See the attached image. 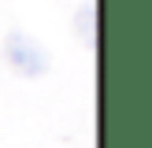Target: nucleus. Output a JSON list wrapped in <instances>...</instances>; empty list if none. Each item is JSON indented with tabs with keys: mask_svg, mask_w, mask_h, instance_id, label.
Instances as JSON below:
<instances>
[{
	"mask_svg": "<svg viewBox=\"0 0 152 148\" xmlns=\"http://www.w3.org/2000/svg\"><path fill=\"white\" fill-rule=\"evenodd\" d=\"M4 59L11 63V70L26 74V78H37V74L48 70V56H45V48L26 33V30H11V33H7V41H4Z\"/></svg>",
	"mask_w": 152,
	"mask_h": 148,
	"instance_id": "f257e3e1",
	"label": "nucleus"
},
{
	"mask_svg": "<svg viewBox=\"0 0 152 148\" xmlns=\"http://www.w3.org/2000/svg\"><path fill=\"white\" fill-rule=\"evenodd\" d=\"M89 19H96V15L86 7V11H82V19H78V26H82V30H78V33H82V41H93V37H96L93 30H89Z\"/></svg>",
	"mask_w": 152,
	"mask_h": 148,
	"instance_id": "f03ea898",
	"label": "nucleus"
}]
</instances>
